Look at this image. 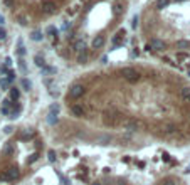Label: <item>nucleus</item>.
<instances>
[{"label": "nucleus", "mask_w": 190, "mask_h": 185, "mask_svg": "<svg viewBox=\"0 0 190 185\" xmlns=\"http://www.w3.org/2000/svg\"><path fill=\"white\" fill-rule=\"evenodd\" d=\"M66 0H2L3 7L10 9L14 12V17L24 15L27 20L30 17V12L34 10L37 14L49 17V15L57 14L59 7L63 5Z\"/></svg>", "instance_id": "nucleus-1"}, {"label": "nucleus", "mask_w": 190, "mask_h": 185, "mask_svg": "<svg viewBox=\"0 0 190 185\" xmlns=\"http://www.w3.org/2000/svg\"><path fill=\"white\" fill-rule=\"evenodd\" d=\"M163 9L177 12V22H185L190 25V0H167V5ZM185 40L190 42V35Z\"/></svg>", "instance_id": "nucleus-2"}, {"label": "nucleus", "mask_w": 190, "mask_h": 185, "mask_svg": "<svg viewBox=\"0 0 190 185\" xmlns=\"http://www.w3.org/2000/svg\"><path fill=\"white\" fill-rule=\"evenodd\" d=\"M121 76L125 77L128 83H138L140 77H141V74L136 71L135 67H123L121 69Z\"/></svg>", "instance_id": "nucleus-3"}, {"label": "nucleus", "mask_w": 190, "mask_h": 185, "mask_svg": "<svg viewBox=\"0 0 190 185\" xmlns=\"http://www.w3.org/2000/svg\"><path fill=\"white\" fill-rule=\"evenodd\" d=\"M119 125H121L125 130L136 131V130H140V126H141V121H140V120H133V118H121Z\"/></svg>", "instance_id": "nucleus-4"}, {"label": "nucleus", "mask_w": 190, "mask_h": 185, "mask_svg": "<svg viewBox=\"0 0 190 185\" xmlns=\"http://www.w3.org/2000/svg\"><path fill=\"white\" fill-rule=\"evenodd\" d=\"M84 93H86V88L82 84H72L71 89H69V98H72V99H79Z\"/></svg>", "instance_id": "nucleus-5"}, {"label": "nucleus", "mask_w": 190, "mask_h": 185, "mask_svg": "<svg viewBox=\"0 0 190 185\" xmlns=\"http://www.w3.org/2000/svg\"><path fill=\"white\" fill-rule=\"evenodd\" d=\"M148 46H150V49H151V51H165V49L168 47V44L165 42L163 39H158V37H153V39L150 40V44H148Z\"/></svg>", "instance_id": "nucleus-6"}, {"label": "nucleus", "mask_w": 190, "mask_h": 185, "mask_svg": "<svg viewBox=\"0 0 190 185\" xmlns=\"http://www.w3.org/2000/svg\"><path fill=\"white\" fill-rule=\"evenodd\" d=\"M119 121H121V114H119V116H104V114H103V123H104V126H116V125H119Z\"/></svg>", "instance_id": "nucleus-7"}, {"label": "nucleus", "mask_w": 190, "mask_h": 185, "mask_svg": "<svg viewBox=\"0 0 190 185\" xmlns=\"http://www.w3.org/2000/svg\"><path fill=\"white\" fill-rule=\"evenodd\" d=\"M180 98L183 103H188L190 104V86L188 84H183L180 88Z\"/></svg>", "instance_id": "nucleus-8"}, {"label": "nucleus", "mask_w": 190, "mask_h": 185, "mask_svg": "<svg viewBox=\"0 0 190 185\" xmlns=\"http://www.w3.org/2000/svg\"><path fill=\"white\" fill-rule=\"evenodd\" d=\"M104 42H106L104 35H96L93 39V42H91V46H93V49H101L103 46H104Z\"/></svg>", "instance_id": "nucleus-9"}, {"label": "nucleus", "mask_w": 190, "mask_h": 185, "mask_svg": "<svg viewBox=\"0 0 190 185\" xmlns=\"http://www.w3.org/2000/svg\"><path fill=\"white\" fill-rule=\"evenodd\" d=\"M5 175H7V180H15L20 177V172H19L17 167H10L9 170L5 172Z\"/></svg>", "instance_id": "nucleus-10"}, {"label": "nucleus", "mask_w": 190, "mask_h": 185, "mask_svg": "<svg viewBox=\"0 0 190 185\" xmlns=\"http://www.w3.org/2000/svg\"><path fill=\"white\" fill-rule=\"evenodd\" d=\"M89 59V52L88 49H82V51H79V54H77V62L79 64H86Z\"/></svg>", "instance_id": "nucleus-11"}, {"label": "nucleus", "mask_w": 190, "mask_h": 185, "mask_svg": "<svg viewBox=\"0 0 190 185\" xmlns=\"http://www.w3.org/2000/svg\"><path fill=\"white\" fill-rule=\"evenodd\" d=\"M17 54H19L20 57H24V56H25V47H24L22 39H19V40H17Z\"/></svg>", "instance_id": "nucleus-12"}, {"label": "nucleus", "mask_w": 190, "mask_h": 185, "mask_svg": "<svg viewBox=\"0 0 190 185\" xmlns=\"http://www.w3.org/2000/svg\"><path fill=\"white\" fill-rule=\"evenodd\" d=\"M71 109H72V113L76 114V116H82V114H84V108H82L81 104H74Z\"/></svg>", "instance_id": "nucleus-13"}, {"label": "nucleus", "mask_w": 190, "mask_h": 185, "mask_svg": "<svg viewBox=\"0 0 190 185\" xmlns=\"http://www.w3.org/2000/svg\"><path fill=\"white\" fill-rule=\"evenodd\" d=\"M34 62H35V66L37 67H45V61H44V57L42 56H34Z\"/></svg>", "instance_id": "nucleus-14"}, {"label": "nucleus", "mask_w": 190, "mask_h": 185, "mask_svg": "<svg viewBox=\"0 0 190 185\" xmlns=\"http://www.w3.org/2000/svg\"><path fill=\"white\" fill-rule=\"evenodd\" d=\"M20 98V91H19V88H10V99H14V101H17Z\"/></svg>", "instance_id": "nucleus-15"}, {"label": "nucleus", "mask_w": 190, "mask_h": 185, "mask_svg": "<svg viewBox=\"0 0 190 185\" xmlns=\"http://www.w3.org/2000/svg\"><path fill=\"white\" fill-rule=\"evenodd\" d=\"M82 49H86V44H84V40L82 39H77L76 42H74V51H82Z\"/></svg>", "instance_id": "nucleus-16"}, {"label": "nucleus", "mask_w": 190, "mask_h": 185, "mask_svg": "<svg viewBox=\"0 0 190 185\" xmlns=\"http://www.w3.org/2000/svg\"><path fill=\"white\" fill-rule=\"evenodd\" d=\"M42 32L40 30H32V34H30V39L32 40H35V42H39V40H42Z\"/></svg>", "instance_id": "nucleus-17"}, {"label": "nucleus", "mask_w": 190, "mask_h": 185, "mask_svg": "<svg viewBox=\"0 0 190 185\" xmlns=\"http://www.w3.org/2000/svg\"><path fill=\"white\" fill-rule=\"evenodd\" d=\"M59 109H61V106L57 104V103H54V104H51V108H49V113H51V114H56V116H57Z\"/></svg>", "instance_id": "nucleus-18"}, {"label": "nucleus", "mask_w": 190, "mask_h": 185, "mask_svg": "<svg viewBox=\"0 0 190 185\" xmlns=\"http://www.w3.org/2000/svg\"><path fill=\"white\" fill-rule=\"evenodd\" d=\"M10 86V81L7 79V77H2V79H0V88L2 89H7Z\"/></svg>", "instance_id": "nucleus-19"}, {"label": "nucleus", "mask_w": 190, "mask_h": 185, "mask_svg": "<svg viewBox=\"0 0 190 185\" xmlns=\"http://www.w3.org/2000/svg\"><path fill=\"white\" fill-rule=\"evenodd\" d=\"M19 69H20V71H22L24 74L27 72V66H25V61H24L22 57H20V59H19Z\"/></svg>", "instance_id": "nucleus-20"}, {"label": "nucleus", "mask_w": 190, "mask_h": 185, "mask_svg": "<svg viewBox=\"0 0 190 185\" xmlns=\"http://www.w3.org/2000/svg\"><path fill=\"white\" fill-rule=\"evenodd\" d=\"M47 34L51 35V37H56L57 39V29L54 25H51V27H47Z\"/></svg>", "instance_id": "nucleus-21"}, {"label": "nucleus", "mask_w": 190, "mask_h": 185, "mask_svg": "<svg viewBox=\"0 0 190 185\" xmlns=\"http://www.w3.org/2000/svg\"><path fill=\"white\" fill-rule=\"evenodd\" d=\"M111 141V136H108V135H103V136H100V145H106V143Z\"/></svg>", "instance_id": "nucleus-22"}, {"label": "nucleus", "mask_w": 190, "mask_h": 185, "mask_svg": "<svg viewBox=\"0 0 190 185\" xmlns=\"http://www.w3.org/2000/svg\"><path fill=\"white\" fill-rule=\"evenodd\" d=\"M177 59H178V61L188 59V52H177Z\"/></svg>", "instance_id": "nucleus-23"}, {"label": "nucleus", "mask_w": 190, "mask_h": 185, "mask_svg": "<svg viewBox=\"0 0 190 185\" xmlns=\"http://www.w3.org/2000/svg\"><path fill=\"white\" fill-rule=\"evenodd\" d=\"M22 88L25 89V91H29V89L32 88V84H30V81L29 79H22Z\"/></svg>", "instance_id": "nucleus-24"}, {"label": "nucleus", "mask_w": 190, "mask_h": 185, "mask_svg": "<svg viewBox=\"0 0 190 185\" xmlns=\"http://www.w3.org/2000/svg\"><path fill=\"white\" fill-rule=\"evenodd\" d=\"M47 121L51 123V125H54V123H57V116H56V114H51V113H49V116H47Z\"/></svg>", "instance_id": "nucleus-25"}, {"label": "nucleus", "mask_w": 190, "mask_h": 185, "mask_svg": "<svg viewBox=\"0 0 190 185\" xmlns=\"http://www.w3.org/2000/svg\"><path fill=\"white\" fill-rule=\"evenodd\" d=\"M47 155H49V162H56L57 157H56V151H54V150H49Z\"/></svg>", "instance_id": "nucleus-26"}, {"label": "nucleus", "mask_w": 190, "mask_h": 185, "mask_svg": "<svg viewBox=\"0 0 190 185\" xmlns=\"http://www.w3.org/2000/svg\"><path fill=\"white\" fill-rule=\"evenodd\" d=\"M37 158H39V153H34V155H30V158L27 160V163H34Z\"/></svg>", "instance_id": "nucleus-27"}, {"label": "nucleus", "mask_w": 190, "mask_h": 185, "mask_svg": "<svg viewBox=\"0 0 190 185\" xmlns=\"http://www.w3.org/2000/svg\"><path fill=\"white\" fill-rule=\"evenodd\" d=\"M3 39H7V30L0 27V40H3Z\"/></svg>", "instance_id": "nucleus-28"}, {"label": "nucleus", "mask_w": 190, "mask_h": 185, "mask_svg": "<svg viewBox=\"0 0 190 185\" xmlns=\"http://www.w3.org/2000/svg\"><path fill=\"white\" fill-rule=\"evenodd\" d=\"M131 25H133V29L138 27V15H135V17L131 19Z\"/></svg>", "instance_id": "nucleus-29"}, {"label": "nucleus", "mask_w": 190, "mask_h": 185, "mask_svg": "<svg viewBox=\"0 0 190 185\" xmlns=\"http://www.w3.org/2000/svg\"><path fill=\"white\" fill-rule=\"evenodd\" d=\"M32 136H34V131H25V133L22 135L24 140H25V138H32Z\"/></svg>", "instance_id": "nucleus-30"}, {"label": "nucleus", "mask_w": 190, "mask_h": 185, "mask_svg": "<svg viewBox=\"0 0 190 185\" xmlns=\"http://www.w3.org/2000/svg\"><path fill=\"white\" fill-rule=\"evenodd\" d=\"M177 182H175V180H173V178H167V180H165V182L162 183V185H175Z\"/></svg>", "instance_id": "nucleus-31"}, {"label": "nucleus", "mask_w": 190, "mask_h": 185, "mask_svg": "<svg viewBox=\"0 0 190 185\" xmlns=\"http://www.w3.org/2000/svg\"><path fill=\"white\" fill-rule=\"evenodd\" d=\"M7 74H9V76H7V79H9L10 83H12V81H14V77H15V72H14V71H9Z\"/></svg>", "instance_id": "nucleus-32"}, {"label": "nucleus", "mask_w": 190, "mask_h": 185, "mask_svg": "<svg viewBox=\"0 0 190 185\" xmlns=\"http://www.w3.org/2000/svg\"><path fill=\"white\" fill-rule=\"evenodd\" d=\"M44 71H45V72H49V74H54V72H56V69H54V67H44Z\"/></svg>", "instance_id": "nucleus-33"}, {"label": "nucleus", "mask_w": 190, "mask_h": 185, "mask_svg": "<svg viewBox=\"0 0 190 185\" xmlns=\"http://www.w3.org/2000/svg\"><path fill=\"white\" fill-rule=\"evenodd\" d=\"M12 130H14L12 126H5V128H3V131H5L7 135H10V133H12Z\"/></svg>", "instance_id": "nucleus-34"}, {"label": "nucleus", "mask_w": 190, "mask_h": 185, "mask_svg": "<svg viewBox=\"0 0 190 185\" xmlns=\"http://www.w3.org/2000/svg\"><path fill=\"white\" fill-rule=\"evenodd\" d=\"M5 66H7V67L12 66V59H10V57H5Z\"/></svg>", "instance_id": "nucleus-35"}, {"label": "nucleus", "mask_w": 190, "mask_h": 185, "mask_svg": "<svg viewBox=\"0 0 190 185\" xmlns=\"http://www.w3.org/2000/svg\"><path fill=\"white\" fill-rule=\"evenodd\" d=\"M0 72H2V74H7V72H9V67H7V66H3V67L0 69Z\"/></svg>", "instance_id": "nucleus-36"}, {"label": "nucleus", "mask_w": 190, "mask_h": 185, "mask_svg": "<svg viewBox=\"0 0 190 185\" xmlns=\"http://www.w3.org/2000/svg\"><path fill=\"white\" fill-rule=\"evenodd\" d=\"M5 153H12V146L10 145H5Z\"/></svg>", "instance_id": "nucleus-37"}, {"label": "nucleus", "mask_w": 190, "mask_h": 185, "mask_svg": "<svg viewBox=\"0 0 190 185\" xmlns=\"http://www.w3.org/2000/svg\"><path fill=\"white\" fill-rule=\"evenodd\" d=\"M2 114H9V109H7V108H2Z\"/></svg>", "instance_id": "nucleus-38"}, {"label": "nucleus", "mask_w": 190, "mask_h": 185, "mask_svg": "<svg viewBox=\"0 0 190 185\" xmlns=\"http://www.w3.org/2000/svg\"><path fill=\"white\" fill-rule=\"evenodd\" d=\"M91 185H101L100 182H94V183H91Z\"/></svg>", "instance_id": "nucleus-39"}]
</instances>
